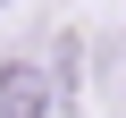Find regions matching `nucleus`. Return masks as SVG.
<instances>
[{"mask_svg": "<svg viewBox=\"0 0 126 118\" xmlns=\"http://www.w3.org/2000/svg\"><path fill=\"white\" fill-rule=\"evenodd\" d=\"M0 118H50L42 68H0Z\"/></svg>", "mask_w": 126, "mask_h": 118, "instance_id": "nucleus-1", "label": "nucleus"}]
</instances>
